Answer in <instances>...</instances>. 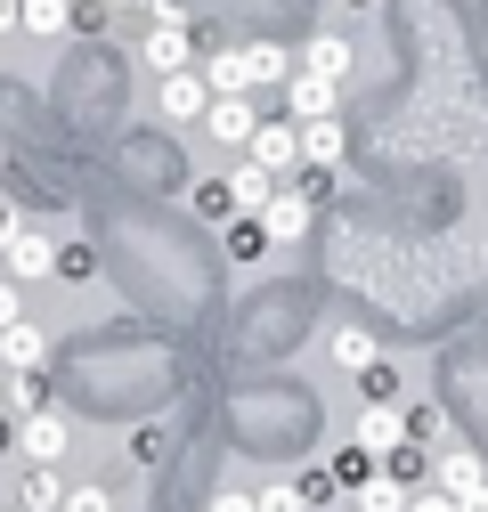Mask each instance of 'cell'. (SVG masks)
Listing matches in <instances>:
<instances>
[{
    "mask_svg": "<svg viewBox=\"0 0 488 512\" xmlns=\"http://www.w3.org/2000/svg\"><path fill=\"white\" fill-rule=\"evenodd\" d=\"M139 66H147V74L196 66V17H155V25L139 33Z\"/></svg>",
    "mask_w": 488,
    "mask_h": 512,
    "instance_id": "1",
    "label": "cell"
},
{
    "mask_svg": "<svg viewBox=\"0 0 488 512\" xmlns=\"http://www.w3.org/2000/svg\"><path fill=\"white\" fill-rule=\"evenodd\" d=\"M212 82H204V66H179V74H155V106H163V122H204L212 114Z\"/></svg>",
    "mask_w": 488,
    "mask_h": 512,
    "instance_id": "2",
    "label": "cell"
},
{
    "mask_svg": "<svg viewBox=\"0 0 488 512\" xmlns=\"http://www.w3.org/2000/svg\"><path fill=\"white\" fill-rule=\"evenodd\" d=\"M244 155H253V163H269L277 179H301V171H310V155H301V122H293V114L261 122V131H253V147H244Z\"/></svg>",
    "mask_w": 488,
    "mask_h": 512,
    "instance_id": "3",
    "label": "cell"
},
{
    "mask_svg": "<svg viewBox=\"0 0 488 512\" xmlns=\"http://www.w3.org/2000/svg\"><path fill=\"white\" fill-rule=\"evenodd\" d=\"M318 212H326V204L310 196V187H301V179H285V187H277V204L261 212V228H269L277 244H301V236L318 228Z\"/></svg>",
    "mask_w": 488,
    "mask_h": 512,
    "instance_id": "4",
    "label": "cell"
},
{
    "mask_svg": "<svg viewBox=\"0 0 488 512\" xmlns=\"http://www.w3.org/2000/svg\"><path fill=\"white\" fill-rule=\"evenodd\" d=\"M204 131H212L220 147H236V155H244V147H253V131H261L253 90H220V98H212V114H204Z\"/></svg>",
    "mask_w": 488,
    "mask_h": 512,
    "instance_id": "5",
    "label": "cell"
},
{
    "mask_svg": "<svg viewBox=\"0 0 488 512\" xmlns=\"http://www.w3.org/2000/svg\"><path fill=\"white\" fill-rule=\"evenodd\" d=\"M17 447H25L33 464H57V456L74 447V423L57 415V407H41V415H17Z\"/></svg>",
    "mask_w": 488,
    "mask_h": 512,
    "instance_id": "6",
    "label": "cell"
},
{
    "mask_svg": "<svg viewBox=\"0 0 488 512\" xmlns=\"http://www.w3.org/2000/svg\"><path fill=\"white\" fill-rule=\"evenodd\" d=\"M285 114H293V122H318V114H342V82H326V74H310V66H301V74L285 82Z\"/></svg>",
    "mask_w": 488,
    "mask_h": 512,
    "instance_id": "7",
    "label": "cell"
},
{
    "mask_svg": "<svg viewBox=\"0 0 488 512\" xmlns=\"http://www.w3.org/2000/svg\"><path fill=\"white\" fill-rule=\"evenodd\" d=\"M49 350H57V342H49V326H33V317H17V326L0 334V366H9V374H41Z\"/></svg>",
    "mask_w": 488,
    "mask_h": 512,
    "instance_id": "8",
    "label": "cell"
},
{
    "mask_svg": "<svg viewBox=\"0 0 488 512\" xmlns=\"http://www.w3.org/2000/svg\"><path fill=\"white\" fill-rule=\"evenodd\" d=\"M301 155H310V171H342V163H350V131H342V114L301 122Z\"/></svg>",
    "mask_w": 488,
    "mask_h": 512,
    "instance_id": "9",
    "label": "cell"
},
{
    "mask_svg": "<svg viewBox=\"0 0 488 512\" xmlns=\"http://www.w3.org/2000/svg\"><path fill=\"white\" fill-rule=\"evenodd\" d=\"M277 187H285V179H277L269 163H253V155H244V163L228 171V196H236V212H269V204H277Z\"/></svg>",
    "mask_w": 488,
    "mask_h": 512,
    "instance_id": "10",
    "label": "cell"
},
{
    "mask_svg": "<svg viewBox=\"0 0 488 512\" xmlns=\"http://www.w3.org/2000/svg\"><path fill=\"white\" fill-rule=\"evenodd\" d=\"M204 82L212 90H253V49L244 41H212L204 49Z\"/></svg>",
    "mask_w": 488,
    "mask_h": 512,
    "instance_id": "11",
    "label": "cell"
},
{
    "mask_svg": "<svg viewBox=\"0 0 488 512\" xmlns=\"http://www.w3.org/2000/svg\"><path fill=\"white\" fill-rule=\"evenodd\" d=\"M220 244H228V261H236V269H253V261H269V244H277V236L261 228V212H236V220L220 228Z\"/></svg>",
    "mask_w": 488,
    "mask_h": 512,
    "instance_id": "12",
    "label": "cell"
},
{
    "mask_svg": "<svg viewBox=\"0 0 488 512\" xmlns=\"http://www.w3.org/2000/svg\"><path fill=\"white\" fill-rule=\"evenodd\" d=\"M415 439V423H407V407H375L358 423V447H375V456H391V447H407Z\"/></svg>",
    "mask_w": 488,
    "mask_h": 512,
    "instance_id": "13",
    "label": "cell"
},
{
    "mask_svg": "<svg viewBox=\"0 0 488 512\" xmlns=\"http://www.w3.org/2000/svg\"><path fill=\"white\" fill-rule=\"evenodd\" d=\"M25 33H33V41L82 33V9H74V0H25Z\"/></svg>",
    "mask_w": 488,
    "mask_h": 512,
    "instance_id": "14",
    "label": "cell"
},
{
    "mask_svg": "<svg viewBox=\"0 0 488 512\" xmlns=\"http://www.w3.org/2000/svg\"><path fill=\"white\" fill-rule=\"evenodd\" d=\"M301 66L326 74V82H350V41L342 33H310V41H301Z\"/></svg>",
    "mask_w": 488,
    "mask_h": 512,
    "instance_id": "15",
    "label": "cell"
},
{
    "mask_svg": "<svg viewBox=\"0 0 488 512\" xmlns=\"http://www.w3.org/2000/svg\"><path fill=\"white\" fill-rule=\"evenodd\" d=\"M326 472H334V480H342V488L358 496L366 480H375V472H383V456H375V447H358V439H350V447H334V456H326Z\"/></svg>",
    "mask_w": 488,
    "mask_h": 512,
    "instance_id": "16",
    "label": "cell"
},
{
    "mask_svg": "<svg viewBox=\"0 0 488 512\" xmlns=\"http://www.w3.org/2000/svg\"><path fill=\"white\" fill-rule=\"evenodd\" d=\"M244 49H253V90H285L293 82V57L277 41H244Z\"/></svg>",
    "mask_w": 488,
    "mask_h": 512,
    "instance_id": "17",
    "label": "cell"
},
{
    "mask_svg": "<svg viewBox=\"0 0 488 512\" xmlns=\"http://www.w3.org/2000/svg\"><path fill=\"white\" fill-rule=\"evenodd\" d=\"M407 504H415V488H407V480H391V472H375V480L358 488V512H407Z\"/></svg>",
    "mask_w": 488,
    "mask_h": 512,
    "instance_id": "18",
    "label": "cell"
},
{
    "mask_svg": "<svg viewBox=\"0 0 488 512\" xmlns=\"http://www.w3.org/2000/svg\"><path fill=\"white\" fill-rule=\"evenodd\" d=\"M17 504H25V512H57V504H66V480H57V464H33Z\"/></svg>",
    "mask_w": 488,
    "mask_h": 512,
    "instance_id": "19",
    "label": "cell"
},
{
    "mask_svg": "<svg viewBox=\"0 0 488 512\" xmlns=\"http://www.w3.org/2000/svg\"><path fill=\"white\" fill-rule=\"evenodd\" d=\"M188 204H196L212 228H228V220H236V196H228V179H196V187H188Z\"/></svg>",
    "mask_w": 488,
    "mask_h": 512,
    "instance_id": "20",
    "label": "cell"
},
{
    "mask_svg": "<svg viewBox=\"0 0 488 512\" xmlns=\"http://www.w3.org/2000/svg\"><path fill=\"white\" fill-rule=\"evenodd\" d=\"M358 391H366V407H399V366H391V358L358 366Z\"/></svg>",
    "mask_w": 488,
    "mask_h": 512,
    "instance_id": "21",
    "label": "cell"
},
{
    "mask_svg": "<svg viewBox=\"0 0 488 512\" xmlns=\"http://www.w3.org/2000/svg\"><path fill=\"white\" fill-rule=\"evenodd\" d=\"M310 504H318V496H310V480H301V472H293V480H269V488H261V512H310Z\"/></svg>",
    "mask_w": 488,
    "mask_h": 512,
    "instance_id": "22",
    "label": "cell"
},
{
    "mask_svg": "<svg viewBox=\"0 0 488 512\" xmlns=\"http://www.w3.org/2000/svg\"><path fill=\"white\" fill-rule=\"evenodd\" d=\"M57 277H74V285L98 277V244L90 236H66V244H57Z\"/></svg>",
    "mask_w": 488,
    "mask_h": 512,
    "instance_id": "23",
    "label": "cell"
},
{
    "mask_svg": "<svg viewBox=\"0 0 488 512\" xmlns=\"http://www.w3.org/2000/svg\"><path fill=\"white\" fill-rule=\"evenodd\" d=\"M375 358H383V350H375V334H358V326H342V334H334V366H350V374H358V366H375Z\"/></svg>",
    "mask_w": 488,
    "mask_h": 512,
    "instance_id": "24",
    "label": "cell"
},
{
    "mask_svg": "<svg viewBox=\"0 0 488 512\" xmlns=\"http://www.w3.org/2000/svg\"><path fill=\"white\" fill-rule=\"evenodd\" d=\"M49 407V382L41 374H9V415H41Z\"/></svg>",
    "mask_w": 488,
    "mask_h": 512,
    "instance_id": "25",
    "label": "cell"
},
{
    "mask_svg": "<svg viewBox=\"0 0 488 512\" xmlns=\"http://www.w3.org/2000/svg\"><path fill=\"white\" fill-rule=\"evenodd\" d=\"M57 512H114V488H106V480H82V488H66Z\"/></svg>",
    "mask_w": 488,
    "mask_h": 512,
    "instance_id": "26",
    "label": "cell"
},
{
    "mask_svg": "<svg viewBox=\"0 0 488 512\" xmlns=\"http://www.w3.org/2000/svg\"><path fill=\"white\" fill-rule=\"evenodd\" d=\"M407 512H464V504H456V496H448V488H440V480H423V488H415V504H407Z\"/></svg>",
    "mask_w": 488,
    "mask_h": 512,
    "instance_id": "27",
    "label": "cell"
},
{
    "mask_svg": "<svg viewBox=\"0 0 488 512\" xmlns=\"http://www.w3.org/2000/svg\"><path fill=\"white\" fill-rule=\"evenodd\" d=\"M17 317H25V285H17V277H0V334H9Z\"/></svg>",
    "mask_w": 488,
    "mask_h": 512,
    "instance_id": "28",
    "label": "cell"
},
{
    "mask_svg": "<svg viewBox=\"0 0 488 512\" xmlns=\"http://www.w3.org/2000/svg\"><path fill=\"white\" fill-rule=\"evenodd\" d=\"M204 512H261V496H244V488H220Z\"/></svg>",
    "mask_w": 488,
    "mask_h": 512,
    "instance_id": "29",
    "label": "cell"
},
{
    "mask_svg": "<svg viewBox=\"0 0 488 512\" xmlns=\"http://www.w3.org/2000/svg\"><path fill=\"white\" fill-rule=\"evenodd\" d=\"M0 33H25V0H0Z\"/></svg>",
    "mask_w": 488,
    "mask_h": 512,
    "instance_id": "30",
    "label": "cell"
},
{
    "mask_svg": "<svg viewBox=\"0 0 488 512\" xmlns=\"http://www.w3.org/2000/svg\"><path fill=\"white\" fill-rule=\"evenodd\" d=\"M456 504H464V512H488V488H472V496H456Z\"/></svg>",
    "mask_w": 488,
    "mask_h": 512,
    "instance_id": "31",
    "label": "cell"
},
{
    "mask_svg": "<svg viewBox=\"0 0 488 512\" xmlns=\"http://www.w3.org/2000/svg\"><path fill=\"white\" fill-rule=\"evenodd\" d=\"M9 447H17V423H9V415H0V456H9Z\"/></svg>",
    "mask_w": 488,
    "mask_h": 512,
    "instance_id": "32",
    "label": "cell"
},
{
    "mask_svg": "<svg viewBox=\"0 0 488 512\" xmlns=\"http://www.w3.org/2000/svg\"><path fill=\"white\" fill-rule=\"evenodd\" d=\"M74 9H98V0H74Z\"/></svg>",
    "mask_w": 488,
    "mask_h": 512,
    "instance_id": "33",
    "label": "cell"
},
{
    "mask_svg": "<svg viewBox=\"0 0 488 512\" xmlns=\"http://www.w3.org/2000/svg\"><path fill=\"white\" fill-rule=\"evenodd\" d=\"M0 415H9V391H0Z\"/></svg>",
    "mask_w": 488,
    "mask_h": 512,
    "instance_id": "34",
    "label": "cell"
},
{
    "mask_svg": "<svg viewBox=\"0 0 488 512\" xmlns=\"http://www.w3.org/2000/svg\"><path fill=\"white\" fill-rule=\"evenodd\" d=\"M0 277H9V269H0Z\"/></svg>",
    "mask_w": 488,
    "mask_h": 512,
    "instance_id": "35",
    "label": "cell"
}]
</instances>
